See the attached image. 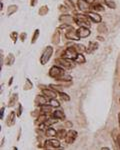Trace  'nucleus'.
Instances as JSON below:
<instances>
[{"label":"nucleus","mask_w":120,"mask_h":150,"mask_svg":"<svg viewBox=\"0 0 120 150\" xmlns=\"http://www.w3.org/2000/svg\"><path fill=\"white\" fill-rule=\"evenodd\" d=\"M52 106L51 105H46V104H44V105H42L41 106V109H40V111H41V114H49V113H51L52 112Z\"/></svg>","instance_id":"obj_17"},{"label":"nucleus","mask_w":120,"mask_h":150,"mask_svg":"<svg viewBox=\"0 0 120 150\" xmlns=\"http://www.w3.org/2000/svg\"><path fill=\"white\" fill-rule=\"evenodd\" d=\"M14 63V56L12 54H9L6 58V64L7 65H12Z\"/></svg>","instance_id":"obj_29"},{"label":"nucleus","mask_w":120,"mask_h":150,"mask_svg":"<svg viewBox=\"0 0 120 150\" xmlns=\"http://www.w3.org/2000/svg\"><path fill=\"white\" fill-rule=\"evenodd\" d=\"M16 115H17L18 117H20V116L22 115V105H21V104L18 105V108H17V111H16Z\"/></svg>","instance_id":"obj_39"},{"label":"nucleus","mask_w":120,"mask_h":150,"mask_svg":"<svg viewBox=\"0 0 120 150\" xmlns=\"http://www.w3.org/2000/svg\"><path fill=\"white\" fill-rule=\"evenodd\" d=\"M16 11H17V5H10L8 7V10H7V15L10 16L11 14L15 13Z\"/></svg>","instance_id":"obj_23"},{"label":"nucleus","mask_w":120,"mask_h":150,"mask_svg":"<svg viewBox=\"0 0 120 150\" xmlns=\"http://www.w3.org/2000/svg\"><path fill=\"white\" fill-rule=\"evenodd\" d=\"M65 126H68V127H72V123H71V122H65Z\"/></svg>","instance_id":"obj_45"},{"label":"nucleus","mask_w":120,"mask_h":150,"mask_svg":"<svg viewBox=\"0 0 120 150\" xmlns=\"http://www.w3.org/2000/svg\"><path fill=\"white\" fill-rule=\"evenodd\" d=\"M118 120H119V125H120V113L118 114Z\"/></svg>","instance_id":"obj_49"},{"label":"nucleus","mask_w":120,"mask_h":150,"mask_svg":"<svg viewBox=\"0 0 120 150\" xmlns=\"http://www.w3.org/2000/svg\"><path fill=\"white\" fill-rule=\"evenodd\" d=\"M55 63L58 64L60 67H63V68H66V69H70L73 67V63L70 59H67V58H57L55 59Z\"/></svg>","instance_id":"obj_5"},{"label":"nucleus","mask_w":120,"mask_h":150,"mask_svg":"<svg viewBox=\"0 0 120 150\" xmlns=\"http://www.w3.org/2000/svg\"><path fill=\"white\" fill-rule=\"evenodd\" d=\"M59 41H60V32L56 31L54 33V35L52 36V42H53V44H58Z\"/></svg>","instance_id":"obj_22"},{"label":"nucleus","mask_w":120,"mask_h":150,"mask_svg":"<svg viewBox=\"0 0 120 150\" xmlns=\"http://www.w3.org/2000/svg\"><path fill=\"white\" fill-rule=\"evenodd\" d=\"M97 39L100 40V41H104V38H103V37H100V36H97Z\"/></svg>","instance_id":"obj_46"},{"label":"nucleus","mask_w":120,"mask_h":150,"mask_svg":"<svg viewBox=\"0 0 120 150\" xmlns=\"http://www.w3.org/2000/svg\"><path fill=\"white\" fill-rule=\"evenodd\" d=\"M47 13H48V7H47L46 5L42 6V7L40 8V10H39V15L43 16V15H45V14H47Z\"/></svg>","instance_id":"obj_32"},{"label":"nucleus","mask_w":120,"mask_h":150,"mask_svg":"<svg viewBox=\"0 0 120 150\" xmlns=\"http://www.w3.org/2000/svg\"><path fill=\"white\" fill-rule=\"evenodd\" d=\"M92 9L95 10V11H103L104 10V8H103V6L101 4H95V5H93Z\"/></svg>","instance_id":"obj_35"},{"label":"nucleus","mask_w":120,"mask_h":150,"mask_svg":"<svg viewBox=\"0 0 120 150\" xmlns=\"http://www.w3.org/2000/svg\"><path fill=\"white\" fill-rule=\"evenodd\" d=\"M59 21L62 22L63 24H69L70 25L72 22H74V18L72 16H70V15H68V14H63L59 17Z\"/></svg>","instance_id":"obj_11"},{"label":"nucleus","mask_w":120,"mask_h":150,"mask_svg":"<svg viewBox=\"0 0 120 150\" xmlns=\"http://www.w3.org/2000/svg\"><path fill=\"white\" fill-rule=\"evenodd\" d=\"M105 3L108 6V8H111V9L116 8V3L113 1V0H105Z\"/></svg>","instance_id":"obj_26"},{"label":"nucleus","mask_w":120,"mask_h":150,"mask_svg":"<svg viewBox=\"0 0 120 150\" xmlns=\"http://www.w3.org/2000/svg\"><path fill=\"white\" fill-rule=\"evenodd\" d=\"M12 82H13V77H11V78H10V81H9V86L11 85V83H12Z\"/></svg>","instance_id":"obj_47"},{"label":"nucleus","mask_w":120,"mask_h":150,"mask_svg":"<svg viewBox=\"0 0 120 150\" xmlns=\"http://www.w3.org/2000/svg\"><path fill=\"white\" fill-rule=\"evenodd\" d=\"M38 36H39V29H36V30L34 31L33 36H32V40H31V43H32V44H34V43L36 42V40H37Z\"/></svg>","instance_id":"obj_33"},{"label":"nucleus","mask_w":120,"mask_h":150,"mask_svg":"<svg viewBox=\"0 0 120 150\" xmlns=\"http://www.w3.org/2000/svg\"><path fill=\"white\" fill-rule=\"evenodd\" d=\"M66 134H67V131L65 129H59V131L57 132V137L60 139H63L66 137Z\"/></svg>","instance_id":"obj_25"},{"label":"nucleus","mask_w":120,"mask_h":150,"mask_svg":"<svg viewBox=\"0 0 120 150\" xmlns=\"http://www.w3.org/2000/svg\"><path fill=\"white\" fill-rule=\"evenodd\" d=\"M52 147V148H59L60 147V141L57 139H49L45 141V146L44 147Z\"/></svg>","instance_id":"obj_10"},{"label":"nucleus","mask_w":120,"mask_h":150,"mask_svg":"<svg viewBox=\"0 0 120 150\" xmlns=\"http://www.w3.org/2000/svg\"><path fill=\"white\" fill-rule=\"evenodd\" d=\"M78 55V52L75 47H68L65 49V51L63 52L62 54V57L63 58H67V59H70V60H73L76 58V56Z\"/></svg>","instance_id":"obj_4"},{"label":"nucleus","mask_w":120,"mask_h":150,"mask_svg":"<svg viewBox=\"0 0 120 150\" xmlns=\"http://www.w3.org/2000/svg\"><path fill=\"white\" fill-rule=\"evenodd\" d=\"M50 105H51L52 107H55V108H56V107H59V106H60V103L57 101L55 98H52V99L50 100Z\"/></svg>","instance_id":"obj_34"},{"label":"nucleus","mask_w":120,"mask_h":150,"mask_svg":"<svg viewBox=\"0 0 120 150\" xmlns=\"http://www.w3.org/2000/svg\"><path fill=\"white\" fill-rule=\"evenodd\" d=\"M52 54H53V48H52V46H47L44 49V51H43V53L41 55V58H40L41 64H43V65L46 64L48 61H49V59L51 58Z\"/></svg>","instance_id":"obj_3"},{"label":"nucleus","mask_w":120,"mask_h":150,"mask_svg":"<svg viewBox=\"0 0 120 150\" xmlns=\"http://www.w3.org/2000/svg\"><path fill=\"white\" fill-rule=\"evenodd\" d=\"M74 61L77 64H83V63H85L86 59H85V57H84V55L82 53H78V55L76 56V58L74 59Z\"/></svg>","instance_id":"obj_20"},{"label":"nucleus","mask_w":120,"mask_h":150,"mask_svg":"<svg viewBox=\"0 0 120 150\" xmlns=\"http://www.w3.org/2000/svg\"><path fill=\"white\" fill-rule=\"evenodd\" d=\"M77 6L84 13H89L92 10V7L90 6V3L87 2L86 0H77Z\"/></svg>","instance_id":"obj_6"},{"label":"nucleus","mask_w":120,"mask_h":150,"mask_svg":"<svg viewBox=\"0 0 120 150\" xmlns=\"http://www.w3.org/2000/svg\"><path fill=\"white\" fill-rule=\"evenodd\" d=\"M37 120H38V122L41 124V123H44V122L47 120V117L45 116V114H41V115H39V116H38Z\"/></svg>","instance_id":"obj_36"},{"label":"nucleus","mask_w":120,"mask_h":150,"mask_svg":"<svg viewBox=\"0 0 120 150\" xmlns=\"http://www.w3.org/2000/svg\"><path fill=\"white\" fill-rule=\"evenodd\" d=\"M119 102H120V99H119Z\"/></svg>","instance_id":"obj_50"},{"label":"nucleus","mask_w":120,"mask_h":150,"mask_svg":"<svg viewBox=\"0 0 120 150\" xmlns=\"http://www.w3.org/2000/svg\"><path fill=\"white\" fill-rule=\"evenodd\" d=\"M25 38H26V33H21L20 34V40L22 41V42H24V40H25Z\"/></svg>","instance_id":"obj_41"},{"label":"nucleus","mask_w":120,"mask_h":150,"mask_svg":"<svg viewBox=\"0 0 120 150\" xmlns=\"http://www.w3.org/2000/svg\"><path fill=\"white\" fill-rule=\"evenodd\" d=\"M35 103L37 105H39V106H42V105H44L46 103V98L44 96H42V95H37L36 98H35Z\"/></svg>","instance_id":"obj_18"},{"label":"nucleus","mask_w":120,"mask_h":150,"mask_svg":"<svg viewBox=\"0 0 120 150\" xmlns=\"http://www.w3.org/2000/svg\"><path fill=\"white\" fill-rule=\"evenodd\" d=\"M75 48H76V50H77L78 53H82L83 51H86V47H85L84 45H82V44H77V45H75Z\"/></svg>","instance_id":"obj_27"},{"label":"nucleus","mask_w":120,"mask_h":150,"mask_svg":"<svg viewBox=\"0 0 120 150\" xmlns=\"http://www.w3.org/2000/svg\"><path fill=\"white\" fill-rule=\"evenodd\" d=\"M37 1H38V0H32V1H31V6H35L37 4Z\"/></svg>","instance_id":"obj_43"},{"label":"nucleus","mask_w":120,"mask_h":150,"mask_svg":"<svg viewBox=\"0 0 120 150\" xmlns=\"http://www.w3.org/2000/svg\"><path fill=\"white\" fill-rule=\"evenodd\" d=\"M76 34L78 35L79 38H86L90 35V30L88 29V27L85 26H80L77 30H76Z\"/></svg>","instance_id":"obj_9"},{"label":"nucleus","mask_w":120,"mask_h":150,"mask_svg":"<svg viewBox=\"0 0 120 150\" xmlns=\"http://www.w3.org/2000/svg\"><path fill=\"white\" fill-rule=\"evenodd\" d=\"M49 87L52 88V89H54V90H56V91H58V93L63 91V87L61 85L59 86V85H56V84H51V85H49Z\"/></svg>","instance_id":"obj_30"},{"label":"nucleus","mask_w":120,"mask_h":150,"mask_svg":"<svg viewBox=\"0 0 120 150\" xmlns=\"http://www.w3.org/2000/svg\"><path fill=\"white\" fill-rule=\"evenodd\" d=\"M59 96H60L61 99L64 100V101H69V100H70V96H69L68 94L64 93L63 91H62V92H59Z\"/></svg>","instance_id":"obj_28"},{"label":"nucleus","mask_w":120,"mask_h":150,"mask_svg":"<svg viewBox=\"0 0 120 150\" xmlns=\"http://www.w3.org/2000/svg\"><path fill=\"white\" fill-rule=\"evenodd\" d=\"M4 111H5V108H4V107H1V119H3V114H4Z\"/></svg>","instance_id":"obj_44"},{"label":"nucleus","mask_w":120,"mask_h":150,"mask_svg":"<svg viewBox=\"0 0 120 150\" xmlns=\"http://www.w3.org/2000/svg\"><path fill=\"white\" fill-rule=\"evenodd\" d=\"M98 48V43L97 42H89L88 47L86 48V52L87 53H93L95 50H97Z\"/></svg>","instance_id":"obj_15"},{"label":"nucleus","mask_w":120,"mask_h":150,"mask_svg":"<svg viewBox=\"0 0 120 150\" xmlns=\"http://www.w3.org/2000/svg\"><path fill=\"white\" fill-rule=\"evenodd\" d=\"M59 9H60V11H62V12H68V8H66L64 5H60L59 6Z\"/></svg>","instance_id":"obj_40"},{"label":"nucleus","mask_w":120,"mask_h":150,"mask_svg":"<svg viewBox=\"0 0 120 150\" xmlns=\"http://www.w3.org/2000/svg\"><path fill=\"white\" fill-rule=\"evenodd\" d=\"M64 74H65L64 70H63L60 66H56V65H55V66H52V67L50 68V70H49L50 77L55 78V79H57V80H59Z\"/></svg>","instance_id":"obj_2"},{"label":"nucleus","mask_w":120,"mask_h":150,"mask_svg":"<svg viewBox=\"0 0 120 150\" xmlns=\"http://www.w3.org/2000/svg\"><path fill=\"white\" fill-rule=\"evenodd\" d=\"M97 30L100 32V33H105L107 31V26L104 24V23H100L97 27Z\"/></svg>","instance_id":"obj_24"},{"label":"nucleus","mask_w":120,"mask_h":150,"mask_svg":"<svg viewBox=\"0 0 120 150\" xmlns=\"http://www.w3.org/2000/svg\"><path fill=\"white\" fill-rule=\"evenodd\" d=\"M65 4L68 6V8H70V9H74V4H73V2L71 1V0H65Z\"/></svg>","instance_id":"obj_37"},{"label":"nucleus","mask_w":120,"mask_h":150,"mask_svg":"<svg viewBox=\"0 0 120 150\" xmlns=\"http://www.w3.org/2000/svg\"><path fill=\"white\" fill-rule=\"evenodd\" d=\"M88 16L90 18V20L94 23H100L101 22V16L98 14V13H96V12H89L88 13Z\"/></svg>","instance_id":"obj_12"},{"label":"nucleus","mask_w":120,"mask_h":150,"mask_svg":"<svg viewBox=\"0 0 120 150\" xmlns=\"http://www.w3.org/2000/svg\"><path fill=\"white\" fill-rule=\"evenodd\" d=\"M89 19H90L89 16H86V15H83V14H76L75 17H74V22L77 25H79V26L89 27L91 25Z\"/></svg>","instance_id":"obj_1"},{"label":"nucleus","mask_w":120,"mask_h":150,"mask_svg":"<svg viewBox=\"0 0 120 150\" xmlns=\"http://www.w3.org/2000/svg\"><path fill=\"white\" fill-rule=\"evenodd\" d=\"M45 135L48 136V137H54V136H57V131L55 129L51 128V127H47Z\"/></svg>","instance_id":"obj_19"},{"label":"nucleus","mask_w":120,"mask_h":150,"mask_svg":"<svg viewBox=\"0 0 120 150\" xmlns=\"http://www.w3.org/2000/svg\"><path fill=\"white\" fill-rule=\"evenodd\" d=\"M10 37H11V39L13 40V42H14V43H16L17 38H18V33L14 31V32H12V33L10 34Z\"/></svg>","instance_id":"obj_38"},{"label":"nucleus","mask_w":120,"mask_h":150,"mask_svg":"<svg viewBox=\"0 0 120 150\" xmlns=\"http://www.w3.org/2000/svg\"><path fill=\"white\" fill-rule=\"evenodd\" d=\"M86 1H87V2H89V3H92V2H94V1H95V0H86Z\"/></svg>","instance_id":"obj_48"},{"label":"nucleus","mask_w":120,"mask_h":150,"mask_svg":"<svg viewBox=\"0 0 120 150\" xmlns=\"http://www.w3.org/2000/svg\"><path fill=\"white\" fill-rule=\"evenodd\" d=\"M66 38H68L69 40H79L80 38L78 37V35L76 34V30L70 25V26L67 28L66 31Z\"/></svg>","instance_id":"obj_8"},{"label":"nucleus","mask_w":120,"mask_h":150,"mask_svg":"<svg viewBox=\"0 0 120 150\" xmlns=\"http://www.w3.org/2000/svg\"><path fill=\"white\" fill-rule=\"evenodd\" d=\"M52 118H56V119H59V120H63L65 119V114L62 110H55L52 114Z\"/></svg>","instance_id":"obj_16"},{"label":"nucleus","mask_w":120,"mask_h":150,"mask_svg":"<svg viewBox=\"0 0 120 150\" xmlns=\"http://www.w3.org/2000/svg\"><path fill=\"white\" fill-rule=\"evenodd\" d=\"M117 148L120 149V134L117 135Z\"/></svg>","instance_id":"obj_42"},{"label":"nucleus","mask_w":120,"mask_h":150,"mask_svg":"<svg viewBox=\"0 0 120 150\" xmlns=\"http://www.w3.org/2000/svg\"><path fill=\"white\" fill-rule=\"evenodd\" d=\"M14 123H15V112L11 111L6 119V125L7 126H12V125H14Z\"/></svg>","instance_id":"obj_14"},{"label":"nucleus","mask_w":120,"mask_h":150,"mask_svg":"<svg viewBox=\"0 0 120 150\" xmlns=\"http://www.w3.org/2000/svg\"><path fill=\"white\" fill-rule=\"evenodd\" d=\"M33 85L31 83V81L29 79H26V82H25V85H24V90H30L32 89Z\"/></svg>","instance_id":"obj_31"},{"label":"nucleus","mask_w":120,"mask_h":150,"mask_svg":"<svg viewBox=\"0 0 120 150\" xmlns=\"http://www.w3.org/2000/svg\"><path fill=\"white\" fill-rule=\"evenodd\" d=\"M77 135H78V133L75 130L71 129V130L67 131V134H66V137H65V142L67 144H72L75 141V139L77 138Z\"/></svg>","instance_id":"obj_7"},{"label":"nucleus","mask_w":120,"mask_h":150,"mask_svg":"<svg viewBox=\"0 0 120 150\" xmlns=\"http://www.w3.org/2000/svg\"><path fill=\"white\" fill-rule=\"evenodd\" d=\"M17 100H18V95L15 93V94H13V95L10 97V99H9V103H8V106H9V107L14 106Z\"/></svg>","instance_id":"obj_21"},{"label":"nucleus","mask_w":120,"mask_h":150,"mask_svg":"<svg viewBox=\"0 0 120 150\" xmlns=\"http://www.w3.org/2000/svg\"><path fill=\"white\" fill-rule=\"evenodd\" d=\"M42 93L44 94V96H46V97H49V98H55L56 97V92L51 88V89H49V88H44V89H42Z\"/></svg>","instance_id":"obj_13"}]
</instances>
